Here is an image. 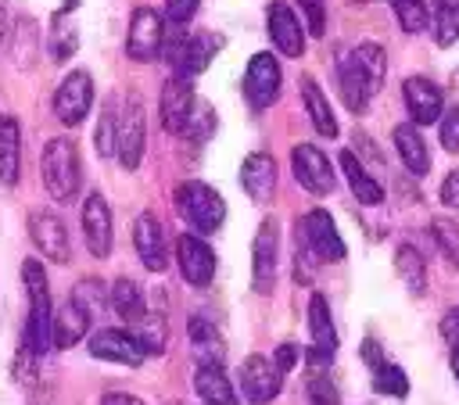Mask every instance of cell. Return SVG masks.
Returning <instances> with one entry per match:
<instances>
[{
  "instance_id": "1f68e13d",
  "label": "cell",
  "mask_w": 459,
  "mask_h": 405,
  "mask_svg": "<svg viewBox=\"0 0 459 405\" xmlns=\"http://www.w3.org/2000/svg\"><path fill=\"white\" fill-rule=\"evenodd\" d=\"M186 333H190V344L197 348L201 362H222V337L215 333V326L204 315H190Z\"/></svg>"
},
{
  "instance_id": "cb8c5ba5",
  "label": "cell",
  "mask_w": 459,
  "mask_h": 405,
  "mask_svg": "<svg viewBox=\"0 0 459 405\" xmlns=\"http://www.w3.org/2000/svg\"><path fill=\"white\" fill-rule=\"evenodd\" d=\"M90 326H93V312H90L75 294H68V301L54 312V348L65 351V348L79 344Z\"/></svg>"
},
{
  "instance_id": "4316f807",
  "label": "cell",
  "mask_w": 459,
  "mask_h": 405,
  "mask_svg": "<svg viewBox=\"0 0 459 405\" xmlns=\"http://www.w3.org/2000/svg\"><path fill=\"white\" fill-rule=\"evenodd\" d=\"M394 151L402 158V165L412 172V176H427L430 172V151L416 129V122H405V125H394Z\"/></svg>"
},
{
  "instance_id": "f1b7e54d",
  "label": "cell",
  "mask_w": 459,
  "mask_h": 405,
  "mask_svg": "<svg viewBox=\"0 0 459 405\" xmlns=\"http://www.w3.org/2000/svg\"><path fill=\"white\" fill-rule=\"evenodd\" d=\"M301 100H305V111H308L316 133L333 140V136H337V118H333L330 100L323 97V90H319V82H316L312 75H301Z\"/></svg>"
},
{
  "instance_id": "52a82bcc",
  "label": "cell",
  "mask_w": 459,
  "mask_h": 405,
  "mask_svg": "<svg viewBox=\"0 0 459 405\" xmlns=\"http://www.w3.org/2000/svg\"><path fill=\"white\" fill-rule=\"evenodd\" d=\"M90 355L93 358H104V362H118V366H143L151 358V348L147 340L129 326V330H97L90 337Z\"/></svg>"
},
{
  "instance_id": "3957f363",
  "label": "cell",
  "mask_w": 459,
  "mask_h": 405,
  "mask_svg": "<svg viewBox=\"0 0 459 405\" xmlns=\"http://www.w3.org/2000/svg\"><path fill=\"white\" fill-rule=\"evenodd\" d=\"M39 176H43V190H47L57 204H68V201L79 194L82 168H79V151H75V143H72L68 136L47 140L43 158H39Z\"/></svg>"
},
{
  "instance_id": "f907efd6",
  "label": "cell",
  "mask_w": 459,
  "mask_h": 405,
  "mask_svg": "<svg viewBox=\"0 0 459 405\" xmlns=\"http://www.w3.org/2000/svg\"><path fill=\"white\" fill-rule=\"evenodd\" d=\"M452 373H455V380H459V344H452Z\"/></svg>"
},
{
  "instance_id": "7402d4cb",
  "label": "cell",
  "mask_w": 459,
  "mask_h": 405,
  "mask_svg": "<svg viewBox=\"0 0 459 405\" xmlns=\"http://www.w3.org/2000/svg\"><path fill=\"white\" fill-rule=\"evenodd\" d=\"M402 97H405V108H409V118L416 125H430V122H441V90L427 79V75H409L402 82Z\"/></svg>"
},
{
  "instance_id": "4dcf8cb0",
  "label": "cell",
  "mask_w": 459,
  "mask_h": 405,
  "mask_svg": "<svg viewBox=\"0 0 459 405\" xmlns=\"http://www.w3.org/2000/svg\"><path fill=\"white\" fill-rule=\"evenodd\" d=\"M394 272H398V280L405 283L409 294L420 297L427 290V265H423V258H420V251L412 244H402L394 251Z\"/></svg>"
},
{
  "instance_id": "d6a6232c",
  "label": "cell",
  "mask_w": 459,
  "mask_h": 405,
  "mask_svg": "<svg viewBox=\"0 0 459 405\" xmlns=\"http://www.w3.org/2000/svg\"><path fill=\"white\" fill-rule=\"evenodd\" d=\"M434 39L452 47L459 39V0H434Z\"/></svg>"
},
{
  "instance_id": "7bdbcfd3",
  "label": "cell",
  "mask_w": 459,
  "mask_h": 405,
  "mask_svg": "<svg viewBox=\"0 0 459 405\" xmlns=\"http://www.w3.org/2000/svg\"><path fill=\"white\" fill-rule=\"evenodd\" d=\"M197 7H201V0H165V18L172 25H186L197 14Z\"/></svg>"
},
{
  "instance_id": "ac0fdd59",
  "label": "cell",
  "mask_w": 459,
  "mask_h": 405,
  "mask_svg": "<svg viewBox=\"0 0 459 405\" xmlns=\"http://www.w3.org/2000/svg\"><path fill=\"white\" fill-rule=\"evenodd\" d=\"M298 237H301V240L312 247V254L323 258V262H341V258H344V240H341V233H337V226H333V219H330V211H323V208H312V211L301 219Z\"/></svg>"
},
{
  "instance_id": "ee69618b",
  "label": "cell",
  "mask_w": 459,
  "mask_h": 405,
  "mask_svg": "<svg viewBox=\"0 0 459 405\" xmlns=\"http://www.w3.org/2000/svg\"><path fill=\"white\" fill-rule=\"evenodd\" d=\"M441 204L445 208H459V172H448L441 183Z\"/></svg>"
},
{
  "instance_id": "c3c4849f",
  "label": "cell",
  "mask_w": 459,
  "mask_h": 405,
  "mask_svg": "<svg viewBox=\"0 0 459 405\" xmlns=\"http://www.w3.org/2000/svg\"><path fill=\"white\" fill-rule=\"evenodd\" d=\"M100 405H143L136 394H126V391H104L100 394Z\"/></svg>"
},
{
  "instance_id": "277c9868",
  "label": "cell",
  "mask_w": 459,
  "mask_h": 405,
  "mask_svg": "<svg viewBox=\"0 0 459 405\" xmlns=\"http://www.w3.org/2000/svg\"><path fill=\"white\" fill-rule=\"evenodd\" d=\"M172 201H176V211H179L201 237L215 233V229L226 222V201H222V194L212 190V186L201 183V179L179 183L176 194H172Z\"/></svg>"
},
{
  "instance_id": "ffe728a7",
  "label": "cell",
  "mask_w": 459,
  "mask_h": 405,
  "mask_svg": "<svg viewBox=\"0 0 459 405\" xmlns=\"http://www.w3.org/2000/svg\"><path fill=\"white\" fill-rule=\"evenodd\" d=\"M308 333H312V348H308V362H312V369L333 362V351H337V330H333L330 305H326L323 294H312V297H308Z\"/></svg>"
},
{
  "instance_id": "7a4b0ae2",
  "label": "cell",
  "mask_w": 459,
  "mask_h": 405,
  "mask_svg": "<svg viewBox=\"0 0 459 405\" xmlns=\"http://www.w3.org/2000/svg\"><path fill=\"white\" fill-rule=\"evenodd\" d=\"M22 283L29 294V315H25V344L36 355H47L54 348V305H50V283L47 269L36 258L22 262Z\"/></svg>"
},
{
  "instance_id": "5b68a950",
  "label": "cell",
  "mask_w": 459,
  "mask_h": 405,
  "mask_svg": "<svg viewBox=\"0 0 459 405\" xmlns=\"http://www.w3.org/2000/svg\"><path fill=\"white\" fill-rule=\"evenodd\" d=\"M222 50V36L219 32H194V36H176L169 47H165V61L172 68V75H201L212 57Z\"/></svg>"
},
{
  "instance_id": "8992f818",
  "label": "cell",
  "mask_w": 459,
  "mask_h": 405,
  "mask_svg": "<svg viewBox=\"0 0 459 405\" xmlns=\"http://www.w3.org/2000/svg\"><path fill=\"white\" fill-rule=\"evenodd\" d=\"M143 147H147V111H143V100L136 93H129L118 104V161L129 172L140 168Z\"/></svg>"
},
{
  "instance_id": "2e32d148",
  "label": "cell",
  "mask_w": 459,
  "mask_h": 405,
  "mask_svg": "<svg viewBox=\"0 0 459 405\" xmlns=\"http://www.w3.org/2000/svg\"><path fill=\"white\" fill-rule=\"evenodd\" d=\"M290 168H294V179H298L308 194L323 197V194L333 190V168H330V158H326L316 143H298V147L290 151Z\"/></svg>"
},
{
  "instance_id": "836d02e7",
  "label": "cell",
  "mask_w": 459,
  "mask_h": 405,
  "mask_svg": "<svg viewBox=\"0 0 459 405\" xmlns=\"http://www.w3.org/2000/svg\"><path fill=\"white\" fill-rule=\"evenodd\" d=\"M75 47H79V32H75L68 11H57L54 14V32H50V57L54 61H68L75 54Z\"/></svg>"
},
{
  "instance_id": "681fc988",
  "label": "cell",
  "mask_w": 459,
  "mask_h": 405,
  "mask_svg": "<svg viewBox=\"0 0 459 405\" xmlns=\"http://www.w3.org/2000/svg\"><path fill=\"white\" fill-rule=\"evenodd\" d=\"M7 36H11V18H7V4H0V47L7 43Z\"/></svg>"
},
{
  "instance_id": "6da1fadb",
  "label": "cell",
  "mask_w": 459,
  "mask_h": 405,
  "mask_svg": "<svg viewBox=\"0 0 459 405\" xmlns=\"http://www.w3.org/2000/svg\"><path fill=\"white\" fill-rule=\"evenodd\" d=\"M384 72H387V57L380 43H359L348 54H341L337 61V86H341V100L348 111L362 115L373 100V93L384 86Z\"/></svg>"
},
{
  "instance_id": "816d5d0a",
  "label": "cell",
  "mask_w": 459,
  "mask_h": 405,
  "mask_svg": "<svg viewBox=\"0 0 459 405\" xmlns=\"http://www.w3.org/2000/svg\"><path fill=\"white\" fill-rule=\"evenodd\" d=\"M165 405H183V401H165Z\"/></svg>"
},
{
  "instance_id": "7dc6e473",
  "label": "cell",
  "mask_w": 459,
  "mask_h": 405,
  "mask_svg": "<svg viewBox=\"0 0 459 405\" xmlns=\"http://www.w3.org/2000/svg\"><path fill=\"white\" fill-rule=\"evenodd\" d=\"M441 333H445L452 344H459V305L441 319Z\"/></svg>"
},
{
  "instance_id": "484cf974",
  "label": "cell",
  "mask_w": 459,
  "mask_h": 405,
  "mask_svg": "<svg viewBox=\"0 0 459 405\" xmlns=\"http://www.w3.org/2000/svg\"><path fill=\"white\" fill-rule=\"evenodd\" d=\"M22 172V125L14 115H0V183L14 186Z\"/></svg>"
},
{
  "instance_id": "d4e9b609",
  "label": "cell",
  "mask_w": 459,
  "mask_h": 405,
  "mask_svg": "<svg viewBox=\"0 0 459 405\" xmlns=\"http://www.w3.org/2000/svg\"><path fill=\"white\" fill-rule=\"evenodd\" d=\"M194 391L204 405H240L237 391L222 369V362H197L194 369Z\"/></svg>"
},
{
  "instance_id": "8d00e7d4",
  "label": "cell",
  "mask_w": 459,
  "mask_h": 405,
  "mask_svg": "<svg viewBox=\"0 0 459 405\" xmlns=\"http://www.w3.org/2000/svg\"><path fill=\"white\" fill-rule=\"evenodd\" d=\"M430 229H434V240H437V251L445 254V262L452 269H459V226L452 219H434Z\"/></svg>"
},
{
  "instance_id": "d6986e66",
  "label": "cell",
  "mask_w": 459,
  "mask_h": 405,
  "mask_svg": "<svg viewBox=\"0 0 459 405\" xmlns=\"http://www.w3.org/2000/svg\"><path fill=\"white\" fill-rule=\"evenodd\" d=\"M115 229H111V208H108V201H104V194H86V201H82V237H86V251L93 254V258H108L111 254V244H115V237H111Z\"/></svg>"
},
{
  "instance_id": "8fae6325",
  "label": "cell",
  "mask_w": 459,
  "mask_h": 405,
  "mask_svg": "<svg viewBox=\"0 0 459 405\" xmlns=\"http://www.w3.org/2000/svg\"><path fill=\"white\" fill-rule=\"evenodd\" d=\"M93 108V75L75 68L68 72L54 90V115L65 125H79Z\"/></svg>"
},
{
  "instance_id": "9a60e30c",
  "label": "cell",
  "mask_w": 459,
  "mask_h": 405,
  "mask_svg": "<svg viewBox=\"0 0 459 405\" xmlns=\"http://www.w3.org/2000/svg\"><path fill=\"white\" fill-rule=\"evenodd\" d=\"M197 111V97H194V86L186 75H169L165 86H161V125L176 136H183V129L190 125Z\"/></svg>"
},
{
  "instance_id": "5bb4252c",
  "label": "cell",
  "mask_w": 459,
  "mask_h": 405,
  "mask_svg": "<svg viewBox=\"0 0 459 405\" xmlns=\"http://www.w3.org/2000/svg\"><path fill=\"white\" fill-rule=\"evenodd\" d=\"M265 25H269V39L283 57H301L305 54V29L301 18L294 14V7L287 0H273L265 7Z\"/></svg>"
},
{
  "instance_id": "e575fe53",
  "label": "cell",
  "mask_w": 459,
  "mask_h": 405,
  "mask_svg": "<svg viewBox=\"0 0 459 405\" xmlns=\"http://www.w3.org/2000/svg\"><path fill=\"white\" fill-rule=\"evenodd\" d=\"M373 391L377 394H391V398H405L409 394V376L402 366L384 362L380 369H373Z\"/></svg>"
},
{
  "instance_id": "4fadbf2b",
  "label": "cell",
  "mask_w": 459,
  "mask_h": 405,
  "mask_svg": "<svg viewBox=\"0 0 459 405\" xmlns=\"http://www.w3.org/2000/svg\"><path fill=\"white\" fill-rule=\"evenodd\" d=\"M176 265H179V276L197 290L215 280V251L197 233L176 237Z\"/></svg>"
},
{
  "instance_id": "83f0119b",
  "label": "cell",
  "mask_w": 459,
  "mask_h": 405,
  "mask_svg": "<svg viewBox=\"0 0 459 405\" xmlns=\"http://www.w3.org/2000/svg\"><path fill=\"white\" fill-rule=\"evenodd\" d=\"M108 301H111V308H115L126 323H140V319L147 315V294H143L140 283L129 280V276H122V280H115V283L108 287Z\"/></svg>"
},
{
  "instance_id": "f6af8a7d",
  "label": "cell",
  "mask_w": 459,
  "mask_h": 405,
  "mask_svg": "<svg viewBox=\"0 0 459 405\" xmlns=\"http://www.w3.org/2000/svg\"><path fill=\"white\" fill-rule=\"evenodd\" d=\"M273 362H276L283 373H290V369L298 366V344H280V348L273 351Z\"/></svg>"
},
{
  "instance_id": "30bf717a",
  "label": "cell",
  "mask_w": 459,
  "mask_h": 405,
  "mask_svg": "<svg viewBox=\"0 0 459 405\" xmlns=\"http://www.w3.org/2000/svg\"><path fill=\"white\" fill-rule=\"evenodd\" d=\"M237 383L251 405H269L283 387V369L265 355H247L237 369Z\"/></svg>"
},
{
  "instance_id": "7c38bea8",
  "label": "cell",
  "mask_w": 459,
  "mask_h": 405,
  "mask_svg": "<svg viewBox=\"0 0 459 405\" xmlns=\"http://www.w3.org/2000/svg\"><path fill=\"white\" fill-rule=\"evenodd\" d=\"M280 82H283V72H280V61L269 54V50H258L251 54L247 68H244V97L251 108H269L276 97H280Z\"/></svg>"
},
{
  "instance_id": "ba28073f",
  "label": "cell",
  "mask_w": 459,
  "mask_h": 405,
  "mask_svg": "<svg viewBox=\"0 0 459 405\" xmlns=\"http://www.w3.org/2000/svg\"><path fill=\"white\" fill-rule=\"evenodd\" d=\"M126 54L133 61H154L165 54V18L154 7H136L126 32Z\"/></svg>"
},
{
  "instance_id": "d590c367",
  "label": "cell",
  "mask_w": 459,
  "mask_h": 405,
  "mask_svg": "<svg viewBox=\"0 0 459 405\" xmlns=\"http://www.w3.org/2000/svg\"><path fill=\"white\" fill-rule=\"evenodd\" d=\"M97 154L100 158H111V154H118V108L115 104H108L104 108V115H100V125H97Z\"/></svg>"
},
{
  "instance_id": "b9f144b4",
  "label": "cell",
  "mask_w": 459,
  "mask_h": 405,
  "mask_svg": "<svg viewBox=\"0 0 459 405\" xmlns=\"http://www.w3.org/2000/svg\"><path fill=\"white\" fill-rule=\"evenodd\" d=\"M441 147L452 151V154H459V104L448 108L445 118H441Z\"/></svg>"
},
{
  "instance_id": "603a6c76",
  "label": "cell",
  "mask_w": 459,
  "mask_h": 405,
  "mask_svg": "<svg viewBox=\"0 0 459 405\" xmlns=\"http://www.w3.org/2000/svg\"><path fill=\"white\" fill-rule=\"evenodd\" d=\"M240 186L255 204H269L276 194V161L265 151H255L240 165Z\"/></svg>"
},
{
  "instance_id": "e0dca14e",
  "label": "cell",
  "mask_w": 459,
  "mask_h": 405,
  "mask_svg": "<svg viewBox=\"0 0 459 405\" xmlns=\"http://www.w3.org/2000/svg\"><path fill=\"white\" fill-rule=\"evenodd\" d=\"M29 237H32V244L39 247V254H47V258L57 262V265H68L72 244H68V229H65V222H61L57 211H47V208L32 211V215H29Z\"/></svg>"
},
{
  "instance_id": "74e56055",
  "label": "cell",
  "mask_w": 459,
  "mask_h": 405,
  "mask_svg": "<svg viewBox=\"0 0 459 405\" xmlns=\"http://www.w3.org/2000/svg\"><path fill=\"white\" fill-rule=\"evenodd\" d=\"M391 7H394V18H398L402 32H423L427 22H430L423 0H391Z\"/></svg>"
},
{
  "instance_id": "9c48e42d",
  "label": "cell",
  "mask_w": 459,
  "mask_h": 405,
  "mask_svg": "<svg viewBox=\"0 0 459 405\" xmlns=\"http://www.w3.org/2000/svg\"><path fill=\"white\" fill-rule=\"evenodd\" d=\"M276 258H280V222L276 219H262L255 229V244H251V287L258 294H269L276 283Z\"/></svg>"
},
{
  "instance_id": "f546056e",
  "label": "cell",
  "mask_w": 459,
  "mask_h": 405,
  "mask_svg": "<svg viewBox=\"0 0 459 405\" xmlns=\"http://www.w3.org/2000/svg\"><path fill=\"white\" fill-rule=\"evenodd\" d=\"M341 168H344V179H348L351 194H355L362 204H380V201H384L380 183L362 168V161H359L351 151H341Z\"/></svg>"
},
{
  "instance_id": "44dd1931",
  "label": "cell",
  "mask_w": 459,
  "mask_h": 405,
  "mask_svg": "<svg viewBox=\"0 0 459 405\" xmlns=\"http://www.w3.org/2000/svg\"><path fill=\"white\" fill-rule=\"evenodd\" d=\"M133 247H136L140 262L151 272H161L169 265V240H165V229H161L154 211L136 215V222H133Z\"/></svg>"
},
{
  "instance_id": "f35d334b",
  "label": "cell",
  "mask_w": 459,
  "mask_h": 405,
  "mask_svg": "<svg viewBox=\"0 0 459 405\" xmlns=\"http://www.w3.org/2000/svg\"><path fill=\"white\" fill-rule=\"evenodd\" d=\"M305 391H308V405H341V394H337V387L330 383V376L323 369H312Z\"/></svg>"
},
{
  "instance_id": "bcb514c9",
  "label": "cell",
  "mask_w": 459,
  "mask_h": 405,
  "mask_svg": "<svg viewBox=\"0 0 459 405\" xmlns=\"http://www.w3.org/2000/svg\"><path fill=\"white\" fill-rule=\"evenodd\" d=\"M362 362H366L369 369H380V366L387 362V358H384V351H380V344H377L373 337H366V340H362Z\"/></svg>"
},
{
  "instance_id": "ab89813d",
  "label": "cell",
  "mask_w": 459,
  "mask_h": 405,
  "mask_svg": "<svg viewBox=\"0 0 459 405\" xmlns=\"http://www.w3.org/2000/svg\"><path fill=\"white\" fill-rule=\"evenodd\" d=\"M212 129H215V111H212V104H197V111H194V118H190V125L183 129V140H194V143H204L208 136H212Z\"/></svg>"
},
{
  "instance_id": "60d3db41",
  "label": "cell",
  "mask_w": 459,
  "mask_h": 405,
  "mask_svg": "<svg viewBox=\"0 0 459 405\" xmlns=\"http://www.w3.org/2000/svg\"><path fill=\"white\" fill-rule=\"evenodd\" d=\"M301 14H305V25L312 36H323L326 32V0H298Z\"/></svg>"
}]
</instances>
